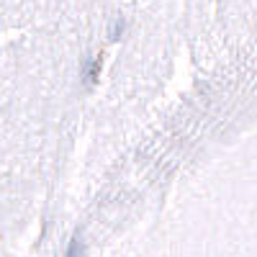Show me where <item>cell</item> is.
Here are the masks:
<instances>
[{
	"mask_svg": "<svg viewBox=\"0 0 257 257\" xmlns=\"http://www.w3.org/2000/svg\"><path fill=\"white\" fill-rule=\"evenodd\" d=\"M121 24L118 0H0V234L52 221Z\"/></svg>",
	"mask_w": 257,
	"mask_h": 257,
	"instance_id": "6da1fadb",
	"label": "cell"
},
{
	"mask_svg": "<svg viewBox=\"0 0 257 257\" xmlns=\"http://www.w3.org/2000/svg\"><path fill=\"white\" fill-rule=\"evenodd\" d=\"M0 257H24L18 254V249L13 247V239L6 237V234H0Z\"/></svg>",
	"mask_w": 257,
	"mask_h": 257,
	"instance_id": "7a4b0ae2",
	"label": "cell"
}]
</instances>
